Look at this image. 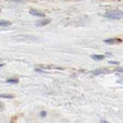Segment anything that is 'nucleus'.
Masks as SVG:
<instances>
[{
  "label": "nucleus",
  "instance_id": "f257e3e1",
  "mask_svg": "<svg viewBox=\"0 0 123 123\" xmlns=\"http://www.w3.org/2000/svg\"><path fill=\"white\" fill-rule=\"evenodd\" d=\"M123 16V12L120 10H111L104 15V17L109 19H120Z\"/></svg>",
  "mask_w": 123,
  "mask_h": 123
},
{
  "label": "nucleus",
  "instance_id": "f03ea898",
  "mask_svg": "<svg viewBox=\"0 0 123 123\" xmlns=\"http://www.w3.org/2000/svg\"><path fill=\"white\" fill-rule=\"evenodd\" d=\"M122 42V39L120 38H108V39L104 40V42L106 44L109 45H116V44H119Z\"/></svg>",
  "mask_w": 123,
  "mask_h": 123
},
{
  "label": "nucleus",
  "instance_id": "7ed1b4c3",
  "mask_svg": "<svg viewBox=\"0 0 123 123\" xmlns=\"http://www.w3.org/2000/svg\"><path fill=\"white\" fill-rule=\"evenodd\" d=\"M29 13L32 15L37 16V17H45V15L43 12H42L36 10V9H31L29 11Z\"/></svg>",
  "mask_w": 123,
  "mask_h": 123
},
{
  "label": "nucleus",
  "instance_id": "20e7f679",
  "mask_svg": "<svg viewBox=\"0 0 123 123\" xmlns=\"http://www.w3.org/2000/svg\"><path fill=\"white\" fill-rule=\"evenodd\" d=\"M109 71L107 70L105 68H98L96 69V70L92 71V74L95 75H103V74H106V73H109Z\"/></svg>",
  "mask_w": 123,
  "mask_h": 123
},
{
  "label": "nucleus",
  "instance_id": "39448f33",
  "mask_svg": "<svg viewBox=\"0 0 123 123\" xmlns=\"http://www.w3.org/2000/svg\"><path fill=\"white\" fill-rule=\"evenodd\" d=\"M91 58L95 61H101V60H103L104 59H105V56L104 55H98V54H95V55H92Z\"/></svg>",
  "mask_w": 123,
  "mask_h": 123
},
{
  "label": "nucleus",
  "instance_id": "423d86ee",
  "mask_svg": "<svg viewBox=\"0 0 123 123\" xmlns=\"http://www.w3.org/2000/svg\"><path fill=\"white\" fill-rule=\"evenodd\" d=\"M51 19H42V20L39 21L37 22L36 25L37 26H44V25H46L47 24H49V23L51 22Z\"/></svg>",
  "mask_w": 123,
  "mask_h": 123
},
{
  "label": "nucleus",
  "instance_id": "0eeeda50",
  "mask_svg": "<svg viewBox=\"0 0 123 123\" xmlns=\"http://www.w3.org/2000/svg\"><path fill=\"white\" fill-rule=\"evenodd\" d=\"M11 25V22L6 20H1L0 21V26L2 27H8Z\"/></svg>",
  "mask_w": 123,
  "mask_h": 123
},
{
  "label": "nucleus",
  "instance_id": "6e6552de",
  "mask_svg": "<svg viewBox=\"0 0 123 123\" xmlns=\"http://www.w3.org/2000/svg\"><path fill=\"white\" fill-rule=\"evenodd\" d=\"M6 82L9 84H17L18 82V79H8Z\"/></svg>",
  "mask_w": 123,
  "mask_h": 123
},
{
  "label": "nucleus",
  "instance_id": "1a4fd4ad",
  "mask_svg": "<svg viewBox=\"0 0 123 123\" xmlns=\"http://www.w3.org/2000/svg\"><path fill=\"white\" fill-rule=\"evenodd\" d=\"M0 98H7V99H11V98H13L14 96L10 94H1L0 95Z\"/></svg>",
  "mask_w": 123,
  "mask_h": 123
},
{
  "label": "nucleus",
  "instance_id": "9d476101",
  "mask_svg": "<svg viewBox=\"0 0 123 123\" xmlns=\"http://www.w3.org/2000/svg\"><path fill=\"white\" fill-rule=\"evenodd\" d=\"M46 115H47V112H46L45 111H42L40 112V115L42 118H45L46 116Z\"/></svg>",
  "mask_w": 123,
  "mask_h": 123
},
{
  "label": "nucleus",
  "instance_id": "9b49d317",
  "mask_svg": "<svg viewBox=\"0 0 123 123\" xmlns=\"http://www.w3.org/2000/svg\"><path fill=\"white\" fill-rule=\"evenodd\" d=\"M8 2H21L23 0H6Z\"/></svg>",
  "mask_w": 123,
  "mask_h": 123
},
{
  "label": "nucleus",
  "instance_id": "f8f14e48",
  "mask_svg": "<svg viewBox=\"0 0 123 123\" xmlns=\"http://www.w3.org/2000/svg\"><path fill=\"white\" fill-rule=\"evenodd\" d=\"M109 62L110 64H114V65H118L119 64L118 62H115V61H109Z\"/></svg>",
  "mask_w": 123,
  "mask_h": 123
},
{
  "label": "nucleus",
  "instance_id": "ddd939ff",
  "mask_svg": "<svg viewBox=\"0 0 123 123\" xmlns=\"http://www.w3.org/2000/svg\"><path fill=\"white\" fill-rule=\"evenodd\" d=\"M4 109V105H3V103L0 102V111H3Z\"/></svg>",
  "mask_w": 123,
  "mask_h": 123
},
{
  "label": "nucleus",
  "instance_id": "4468645a",
  "mask_svg": "<svg viewBox=\"0 0 123 123\" xmlns=\"http://www.w3.org/2000/svg\"><path fill=\"white\" fill-rule=\"evenodd\" d=\"M117 71H118V72H123V68H118V69H117Z\"/></svg>",
  "mask_w": 123,
  "mask_h": 123
},
{
  "label": "nucleus",
  "instance_id": "2eb2a0df",
  "mask_svg": "<svg viewBox=\"0 0 123 123\" xmlns=\"http://www.w3.org/2000/svg\"><path fill=\"white\" fill-rule=\"evenodd\" d=\"M36 72H45L43 70H41V69H36Z\"/></svg>",
  "mask_w": 123,
  "mask_h": 123
},
{
  "label": "nucleus",
  "instance_id": "dca6fc26",
  "mask_svg": "<svg viewBox=\"0 0 123 123\" xmlns=\"http://www.w3.org/2000/svg\"><path fill=\"white\" fill-rule=\"evenodd\" d=\"M4 65V64H0V67H2V66H3Z\"/></svg>",
  "mask_w": 123,
  "mask_h": 123
},
{
  "label": "nucleus",
  "instance_id": "f3484780",
  "mask_svg": "<svg viewBox=\"0 0 123 123\" xmlns=\"http://www.w3.org/2000/svg\"><path fill=\"white\" fill-rule=\"evenodd\" d=\"M101 122H107V121H105V120H104V121H101Z\"/></svg>",
  "mask_w": 123,
  "mask_h": 123
}]
</instances>
